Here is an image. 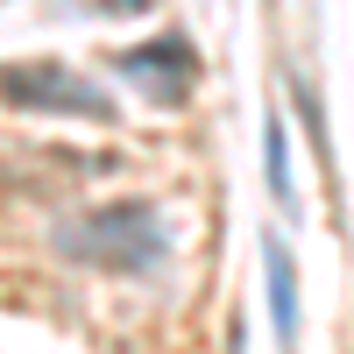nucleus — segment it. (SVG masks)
Segmentation results:
<instances>
[{
	"label": "nucleus",
	"instance_id": "7",
	"mask_svg": "<svg viewBox=\"0 0 354 354\" xmlns=\"http://www.w3.org/2000/svg\"><path fill=\"white\" fill-rule=\"evenodd\" d=\"M93 8H106V15H142L149 0H93Z\"/></svg>",
	"mask_w": 354,
	"mask_h": 354
},
{
	"label": "nucleus",
	"instance_id": "1",
	"mask_svg": "<svg viewBox=\"0 0 354 354\" xmlns=\"http://www.w3.org/2000/svg\"><path fill=\"white\" fill-rule=\"evenodd\" d=\"M57 255L78 262V270H106V277H156L170 262V220L156 198H113L93 205L50 234Z\"/></svg>",
	"mask_w": 354,
	"mask_h": 354
},
{
	"label": "nucleus",
	"instance_id": "3",
	"mask_svg": "<svg viewBox=\"0 0 354 354\" xmlns=\"http://www.w3.org/2000/svg\"><path fill=\"white\" fill-rule=\"evenodd\" d=\"M113 71H121L135 93H149L156 106H185L192 85H198V50H192V36L163 28V36H149V43H128L121 57H113Z\"/></svg>",
	"mask_w": 354,
	"mask_h": 354
},
{
	"label": "nucleus",
	"instance_id": "2",
	"mask_svg": "<svg viewBox=\"0 0 354 354\" xmlns=\"http://www.w3.org/2000/svg\"><path fill=\"white\" fill-rule=\"evenodd\" d=\"M0 100L15 113H50V121H93V128H113L121 121V100L106 93L100 78H85L71 64H0Z\"/></svg>",
	"mask_w": 354,
	"mask_h": 354
},
{
	"label": "nucleus",
	"instance_id": "6",
	"mask_svg": "<svg viewBox=\"0 0 354 354\" xmlns=\"http://www.w3.org/2000/svg\"><path fill=\"white\" fill-rule=\"evenodd\" d=\"M290 106L305 113V142H312V156H319V170L333 177L340 163H333V135H326V106H319V85H312L305 71H290Z\"/></svg>",
	"mask_w": 354,
	"mask_h": 354
},
{
	"label": "nucleus",
	"instance_id": "5",
	"mask_svg": "<svg viewBox=\"0 0 354 354\" xmlns=\"http://www.w3.org/2000/svg\"><path fill=\"white\" fill-rule=\"evenodd\" d=\"M262 177H270L277 213H283V220H298V185H290V135H283V121H277V113L262 121Z\"/></svg>",
	"mask_w": 354,
	"mask_h": 354
},
{
	"label": "nucleus",
	"instance_id": "4",
	"mask_svg": "<svg viewBox=\"0 0 354 354\" xmlns=\"http://www.w3.org/2000/svg\"><path fill=\"white\" fill-rule=\"evenodd\" d=\"M262 290H270V326L283 347H298V270H290L283 234H262Z\"/></svg>",
	"mask_w": 354,
	"mask_h": 354
}]
</instances>
